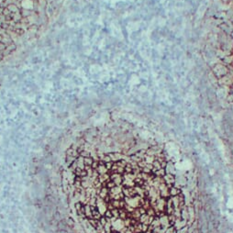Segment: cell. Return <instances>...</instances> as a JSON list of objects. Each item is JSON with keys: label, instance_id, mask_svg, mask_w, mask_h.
<instances>
[{"label": "cell", "instance_id": "2", "mask_svg": "<svg viewBox=\"0 0 233 233\" xmlns=\"http://www.w3.org/2000/svg\"><path fill=\"white\" fill-rule=\"evenodd\" d=\"M7 9L9 10V12H10V13L14 14V13L20 12V9H21V8L18 7V6H17V5H15V4H10V5H9V6L7 7Z\"/></svg>", "mask_w": 233, "mask_h": 233}, {"label": "cell", "instance_id": "1", "mask_svg": "<svg viewBox=\"0 0 233 233\" xmlns=\"http://www.w3.org/2000/svg\"><path fill=\"white\" fill-rule=\"evenodd\" d=\"M150 155L86 164L75 186L79 214L97 233H176L184 197Z\"/></svg>", "mask_w": 233, "mask_h": 233}]
</instances>
